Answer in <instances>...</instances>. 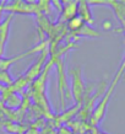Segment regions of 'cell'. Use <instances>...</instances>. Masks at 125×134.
I'll list each match as a JSON object with an SVG mask.
<instances>
[{
    "instance_id": "cell-1",
    "label": "cell",
    "mask_w": 125,
    "mask_h": 134,
    "mask_svg": "<svg viewBox=\"0 0 125 134\" xmlns=\"http://www.w3.org/2000/svg\"><path fill=\"white\" fill-rule=\"evenodd\" d=\"M124 70H125V63H124V60H123L120 68H119V70H118L117 74H115V76H114L110 86H109L108 90L104 92L103 98L98 102V105L96 106V108H94V111H93V114H92V117H91V123H92V124H98V123L103 119V117H104V114H105V111H107V107H108L109 100H110V97H112L114 89H115L117 84L119 82V79L121 77V75H123V73H124Z\"/></svg>"
},
{
    "instance_id": "cell-2",
    "label": "cell",
    "mask_w": 125,
    "mask_h": 134,
    "mask_svg": "<svg viewBox=\"0 0 125 134\" xmlns=\"http://www.w3.org/2000/svg\"><path fill=\"white\" fill-rule=\"evenodd\" d=\"M4 11H10L11 15L21 14V15H39L37 1H12L10 4L4 5Z\"/></svg>"
},
{
    "instance_id": "cell-3",
    "label": "cell",
    "mask_w": 125,
    "mask_h": 134,
    "mask_svg": "<svg viewBox=\"0 0 125 134\" xmlns=\"http://www.w3.org/2000/svg\"><path fill=\"white\" fill-rule=\"evenodd\" d=\"M70 74H71V92H73L71 95L77 103H81L85 93V81L82 77L81 68L75 66L71 69Z\"/></svg>"
},
{
    "instance_id": "cell-4",
    "label": "cell",
    "mask_w": 125,
    "mask_h": 134,
    "mask_svg": "<svg viewBox=\"0 0 125 134\" xmlns=\"http://www.w3.org/2000/svg\"><path fill=\"white\" fill-rule=\"evenodd\" d=\"M47 58H48V47L40 52L39 58L31 65V68L27 70V73L23 75V79L26 80V82L32 81L33 79L39 77V74L44 69V64H45V62H47Z\"/></svg>"
},
{
    "instance_id": "cell-5",
    "label": "cell",
    "mask_w": 125,
    "mask_h": 134,
    "mask_svg": "<svg viewBox=\"0 0 125 134\" xmlns=\"http://www.w3.org/2000/svg\"><path fill=\"white\" fill-rule=\"evenodd\" d=\"M91 5H107L114 11V15L117 17L121 26L125 24V1H115V0H108V1H87Z\"/></svg>"
},
{
    "instance_id": "cell-6",
    "label": "cell",
    "mask_w": 125,
    "mask_h": 134,
    "mask_svg": "<svg viewBox=\"0 0 125 134\" xmlns=\"http://www.w3.org/2000/svg\"><path fill=\"white\" fill-rule=\"evenodd\" d=\"M79 1H63V10L59 15V21L68 22L70 19L77 15Z\"/></svg>"
},
{
    "instance_id": "cell-7",
    "label": "cell",
    "mask_w": 125,
    "mask_h": 134,
    "mask_svg": "<svg viewBox=\"0 0 125 134\" xmlns=\"http://www.w3.org/2000/svg\"><path fill=\"white\" fill-rule=\"evenodd\" d=\"M77 15L82 19V21L86 25L92 26L94 24L92 12H91V6L87 1H79V6H77Z\"/></svg>"
},
{
    "instance_id": "cell-8",
    "label": "cell",
    "mask_w": 125,
    "mask_h": 134,
    "mask_svg": "<svg viewBox=\"0 0 125 134\" xmlns=\"http://www.w3.org/2000/svg\"><path fill=\"white\" fill-rule=\"evenodd\" d=\"M66 25H68V29L70 30V31L77 32V31L85 25V22L82 21V19H81L79 15H76V16H74L73 19H70V20L66 22Z\"/></svg>"
},
{
    "instance_id": "cell-9",
    "label": "cell",
    "mask_w": 125,
    "mask_h": 134,
    "mask_svg": "<svg viewBox=\"0 0 125 134\" xmlns=\"http://www.w3.org/2000/svg\"><path fill=\"white\" fill-rule=\"evenodd\" d=\"M124 63H125V58H124Z\"/></svg>"
}]
</instances>
